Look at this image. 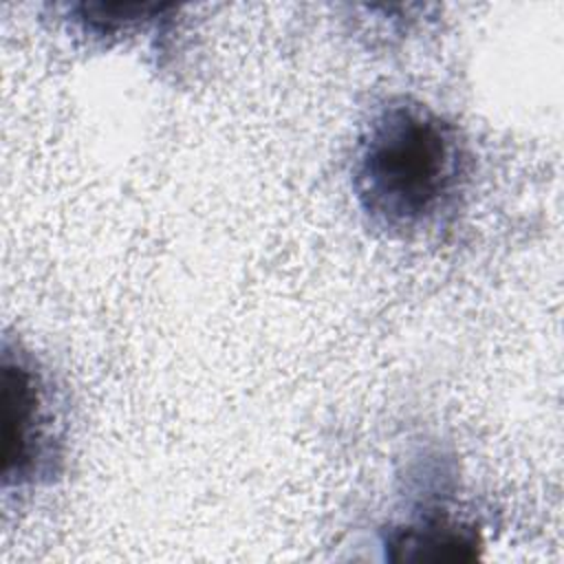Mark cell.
Returning <instances> with one entry per match:
<instances>
[{"label":"cell","instance_id":"obj_2","mask_svg":"<svg viewBox=\"0 0 564 564\" xmlns=\"http://www.w3.org/2000/svg\"><path fill=\"white\" fill-rule=\"evenodd\" d=\"M4 485L35 482L53 471L55 434L46 410V386L33 359L4 346Z\"/></svg>","mask_w":564,"mask_h":564},{"label":"cell","instance_id":"obj_3","mask_svg":"<svg viewBox=\"0 0 564 564\" xmlns=\"http://www.w3.org/2000/svg\"><path fill=\"white\" fill-rule=\"evenodd\" d=\"M386 557L394 562H463L482 546L476 527L441 513H423L388 529Z\"/></svg>","mask_w":564,"mask_h":564},{"label":"cell","instance_id":"obj_1","mask_svg":"<svg viewBox=\"0 0 564 564\" xmlns=\"http://www.w3.org/2000/svg\"><path fill=\"white\" fill-rule=\"evenodd\" d=\"M471 154L458 126L410 97L379 106L352 152V192L372 227L414 238L458 207Z\"/></svg>","mask_w":564,"mask_h":564}]
</instances>
